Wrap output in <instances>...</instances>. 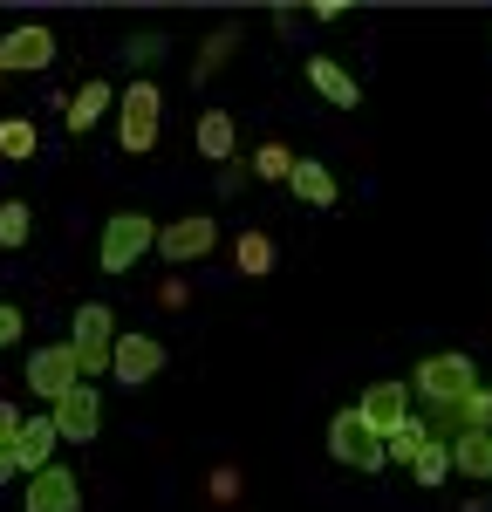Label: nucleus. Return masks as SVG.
I'll use <instances>...</instances> for the list:
<instances>
[{"label":"nucleus","instance_id":"b1692460","mask_svg":"<svg viewBox=\"0 0 492 512\" xmlns=\"http://www.w3.org/2000/svg\"><path fill=\"white\" fill-rule=\"evenodd\" d=\"M383 444H390V458H404V465H410V458H417V451H424V444H431V431H424V424H417V417H410L404 431H390V437H383Z\"/></svg>","mask_w":492,"mask_h":512},{"label":"nucleus","instance_id":"9b49d317","mask_svg":"<svg viewBox=\"0 0 492 512\" xmlns=\"http://www.w3.org/2000/svg\"><path fill=\"white\" fill-rule=\"evenodd\" d=\"M55 444H62V431H55V417H21V431H14V465L35 478L55 465Z\"/></svg>","mask_w":492,"mask_h":512},{"label":"nucleus","instance_id":"4be33fe9","mask_svg":"<svg viewBox=\"0 0 492 512\" xmlns=\"http://www.w3.org/2000/svg\"><path fill=\"white\" fill-rule=\"evenodd\" d=\"M28 226H35V219H28V205H21V198H7V205H0V246H7V253H14V246H28Z\"/></svg>","mask_w":492,"mask_h":512},{"label":"nucleus","instance_id":"5701e85b","mask_svg":"<svg viewBox=\"0 0 492 512\" xmlns=\"http://www.w3.org/2000/svg\"><path fill=\"white\" fill-rule=\"evenodd\" d=\"M451 410L465 417V431H492V390H465Z\"/></svg>","mask_w":492,"mask_h":512},{"label":"nucleus","instance_id":"a878e982","mask_svg":"<svg viewBox=\"0 0 492 512\" xmlns=\"http://www.w3.org/2000/svg\"><path fill=\"white\" fill-rule=\"evenodd\" d=\"M14 342H21V308L0 301V349H14Z\"/></svg>","mask_w":492,"mask_h":512},{"label":"nucleus","instance_id":"6ab92c4d","mask_svg":"<svg viewBox=\"0 0 492 512\" xmlns=\"http://www.w3.org/2000/svg\"><path fill=\"white\" fill-rule=\"evenodd\" d=\"M233 260H240V274H274V239L267 233H240Z\"/></svg>","mask_w":492,"mask_h":512},{"label":"nucleus","instance_id":"cd10ccee","mask_svg":"<svg viewBox=\"0 0 492 512\" xmlns=\"http://www.w3.org/2000/svg\"><path fill=\"white\" fill-rule=\"evenodd\" d=\"M226 48H233V28H226V35H212V41H205V62H199V69H212V62H219Z\"/></svg>","mask_w":492,"mask_h":512},{"label":"nucleus","instance_id":"ddd939ff","mask_svg":"<svg viewBox=\"0 0 492 512\" xmlns=\"http://www.w3.org/2000/svg\"><path fill=\"white\" fill-rule=\"evenodd\" d=\"M82 506V485L69 465H48V472L28 478V512H76Z\"/></svg>","mask_w":492,"mask_h":512},{"label":"nucleus","instance_id":"aec40b11","mask_svg":"<svg viewBox=\"0 0 492 512\" xmlns=\"http://www.w3.org/2000/svg\"><path fill=\"white\" fill-rule=\"evenodd\" d=\"M410 478H417V485H445L451 478V451L445 444H424V451L410 458Z\"/></svg>","mask_w":492,"mask_h":512},{"label":"nucleus","instance_id":"bb28decb","mask_svg":"<svg viewBox=\"0 0 492 512\" xmlns=\"http://www.w3.org/2000/svg\"><path fill=\"white\" fill-rule=\"evenodd\" d=\"M14 431H21V410H14V403H0V451H14Z\"/></svg>","mask_w":492,"mask_h":512},{"label":"nucleus","instance_id":"0eeeda50","mask_svg":"<svg viewBox=\"0 0 492 512\" xmlns=\"http://www.w3.org/2000/svg\"><path fill=\"white\" fill-rule=\"evenodd\" d=\"M82 383V362L69 342H55V349H35L28 355V390L41 396V403H62V396Z\"/></svg>","mask_w":492,"mask_h":512},{"label":"nucleus","instance_id":"7ed1b4c3","mask_svg":"<svg viewBox=\"0 0 492 512\" xmlns=\"http://www.w3.org/2000/svg\"><path fill=\"white\" fill-rule=\"evenodd\" d=\"M158 246V226L144 219V212H117L110 226H103V246H96V267L103 274H130L144 253Z\"/></svg>","mask_w":492,"mask_h":512},{"label":"nucleus","instance_id":"412c9836","mask_svg":"<svg viewBox=\"0 0 492 512\" xmlns=\"http://www.w3.org/2000/svg\"><path fill=\"white\" fill-rule=\"evenodd\" d=\"M0 158H14V164L35 158V123H28V117H7V123H0Z\"/></svg>","mask_w":492,"mask_h":512},{"label":"nucleus","instance_id":"c85d7f7f","mask_svg":"<svg viewBox=\"0 0 492 512\" xmlns=\"http://www.w3.org/2000/svg\"><path fill=\"white\" fill-rule=\"evenodd\" d=\"M7 478H21V465H14V451H0V485H7Z\"/></svg>","mask_w":492,"mask_h":512},{"label":"nucleus","instance_id":"f03ea898","mask_svg":"<svg viewBox=\"0 0 492 512\" xmlns=\"http://www.w3.org/2000/svg\"><path fill=\"white\" fill-rule=\"evenodd\" d=\"M158 117H164L158 82H130L123 103H117V144L130 151V158H144V151L158 144Z\"/></svg>","mask_w":492,"mask_h":512},{"label":"nucleus","instance_id":"393cba45","mask_svg":"<svg viewBox=\"0 0 492 512\" xmlns=\"http://www.w3.org/2000/svg\"><path fill=\"white\" fill-rule=\"evenodd\" d=\"M253 171H260V178H287V171H294V158H287V144H267V151L253 158Z\"/></svg>","mask_w":492,"mask_h":512},{"label":"nucleus","instance_id":"2eb2a0df","mask_svg":"<svg viewBox=\"0 0 492 512\" xmlns=\"http://www.w3.org/2000/svg\"><path fill=\"white\" fill-rule=\"evenodd\" d=\"M451 472L465 478H492V431H465L451 444Z\"/></svg>","mask_w":492,"mask_h":512},{"label":"nucleus","instance_id":"a211bd4d","mask_svg":"<svg viewBox=\"0 0 492 512\" xmlns=\"http://www.w3.org/2000/svg\"><path fill=\"white\" fill-rule=\"evenodd\" d=\"M103 110H110V82H82L76 96H69V130H89Z\"/></svg>","mask_w":492,"mask_h":512},{"label":"nucleus","instance_id":"dca6fc26","mask_svg":"<svg viewBox=\"0 0 492 512\" xmlns=\"http://www.w3.org/2000/svg\"><path fill=\"white\" fill-rule=\"evenodd\" d=\"M287 185H294V198H308V205H335V178H328V164H315V158H294Z\"/></svg>","mask_w":492,"mask_h":512},{"label":"nucleus","instance_id":"f257e3e1","mask_svg":"<svg viewBox=\"0 0 492 512\" xmlns=\"http://www.w3.org/2000/svg\"><path fill=\"white\" fill-rule=\"evenodd\" d=\"M328 458L349 465V472H383V465H390V444L369 431L356 410H335V417H328Z\"/></svg>","mask_w":492,"mask_h":512},{"label":"nucleus","instance_id":"4468645a","mask_svg":"<svg viewBox=\"0 0 492 512\" xmlns=\"http://www.w3.org/2000/svg\"><path fill=\"white\" fill-rule=\"evenodd\" d=\"M308 82L322 89V96L335 103V110H356V103H363V82L349 76V69H342L335 55H308Z\"/></svg>","mask_w":492,"mask_h":512},{"label":"nucleus","instance_id":"6e6552de","mask_svg":"<svg viewBox=\"0 0 492 512\" xmlns=\"http://www.w3.org/2000/svg\"><path fill=\"white\" fill-rule=\"evenodd\" d=\"M158 369H164V342L158 335H117V355H110V376H117V383L137 390V383H151Z\"/></svg>","mask_w":492,"mask_h":512},{"label":"nucleus","instance_id":"f3484780","mask_svg":"<svg viewBox=\"0 0 492 512\" xmlns=\"http://www.w3.org/2000/svg\"><path fill=\"white\" fill-rule=\"evenodd\" d=\"M233 137H240V130H233V110H205V117H199V151L212 164L233 158Z\"/></svg>","mask_w":492,"mask_h":512},{"label":"nucleus","instance_id":"1a4fd4ad","mask_svg":"<svg viewBox=\"0 0 492 512\" xmlns=\"http://www.w3.org/2000/svg\"><path fill=\"white\" fill-rule=\"evenodd\" d=\"M48 417H55V431L69 437V444H89V437H96V424H103V396L89 390V383H76V390L48 410Z\"/></svg>","mask_w":492,"mask_h":512},{"label":"nucleus","instance_id":"f8f14e48","mask_svg":"<svg viewBox=\"0 0 492 512\" xmlns=\"http://www.w3.org/2000/svg\"><path fill=\"white\" fill-rule=\"evenodd\" d=\"M356 417H363V424H369L376 437L404 431V424H410V390H404V383H376V390H369L363 403H356Z\"/></svg>","mask_w":492,"mask_h":512},{"label":"nucleus","instance_id":"39448f33","mask_svg":"<svg viewBox=\"0 0 492 512\" xmlns=\"http://www.w3.org/2000/svg\"><path fill=\"white\" fill-rule=\"evenodd\" d=\"M69 349H76V362H82V383L110 369V355H117V321H110L103 301H82V308H76V335H69Z\"/></svg>","mask_w":492,"mask_h":512},{"label":"nucleus","instance_id":"423d86ee","mask_svg":"<svg viewBox=\"0 0 492 512\" xmlns=\"http://www.w3.org/2000/svg\"><path fill=\"white\" fill-rule=\"evenodd\" d=\"M48 62H55V28L28 21V28H7L0 35V76H41Z\"/></svg>","mask_w":492,"mask_h":512},{"label":"nucleus","instance_id":"20e7f679","mask_svg":"<svg viewBox=\"0 0 492 512\" xmlns=\"http://www.w3.org/2000/svg\"><path fill=\"white\" fill-rule=\"evenodd\" d=\"M465 390H479V362L465 349H445V355H424L417 362V396L424 403H458Z\"/></svg>","mask_w":492,"mask_h":512},{"label":"nucleus","instance_id":"9d476101","mask_svg":"<svg viewBox=\"0 0 492 512\" xmlns=\"http://www.w3.org/2000/svg\"><path fill=\"white\" fill-rule=\"evenodd\" d=\"M212 239H219V226H212L205 212H192V219L158 226V253H164V260H205V253H212Z\"/></svg>","mask_w":492,"mask_h":512}]
</instances>
